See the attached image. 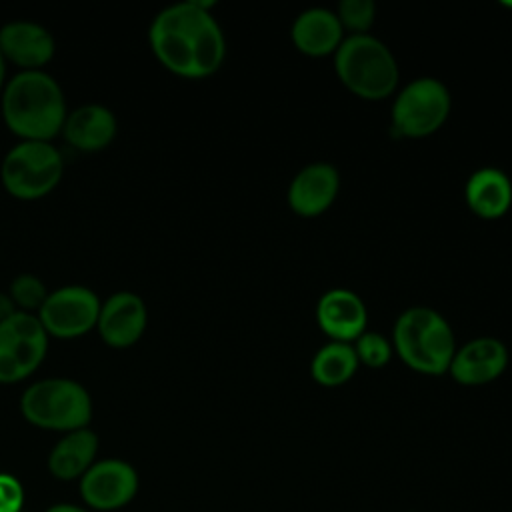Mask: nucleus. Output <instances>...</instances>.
Masks as SVG:
<instances>
[{
  "label": "nucleus",
  "instance_id": "nucleus-19",
  "mask_svg": "<svg viewBox=\"0 0 512 512\" xmlns=\"http://www.w3.org/2000/svg\"><path fill=\"white\" fill-rule=\"evenodd\" d=\"M464 196L468 208L480 218H500L512 204V184L502 170L480 168L470 174Z\"/></svg>",
  "mask_w": 512,
  "mask_h": 512
},
{
  "label": "nucleus",
  "instance_id": "nucleus-18",
  "mask_svg": "<svg viewBox=\"0 0 512 512\" xmlns=\"http://www.w3.org/2000/svg\"><path fill=\"white\" fill-rule=\"evenodd\" d=\"M98 436L90 428L66 432L48 454V470L58 480H76L96 462Z\"/></svg>",
  "mask_w": 512,
  "mask_h": 512
},
{
  "label": "nucleus",
  "instance_id": "nucleus-17",
  "mask_svg": "<svg viewBox=\"0 0 512 512\" xmlns=\"http://www.w3.org/2000/svg\"><path fill=\"white\" fill-rule=\"evenodd\" d=\"M338 16L326 8H308L292 24L294 46L308 56H326L336 52L344 40Z\"/></svg>",
  "mask_w": 512,
  "mask_h": 512
},
{
  "label": "nucleus",
  "instance_id": "nucleus-10",
  "mask_svg": "<svg viewBox=\"0 0 512 512\" xmlns=\"http://www.w3.org/2000/svg\"><path fill=\"white\" fill-rule=\"evenodd\" d=\"M138 492V474L120 458L96 460L80 478V496L90 510L124 508Z\"/></svg>",
  "mask_w": 512,
  "mask_h": 512
},
{
  "label": "nucleus",
  "instance_id": "nucleus-25",
  "mask_svg": "<svg viewBox=\"0 0 512 512\" xmlns=\"http://www.w3.org/2000/svg\"><path fill=\"white\" fill-rule=\"evenodd\" d=\"M46 512H90L82 506H76V504H70V502H60V504H54L50 506Z\"/></svg>",
  "mask_w": 512,
  "mask_h": 512
},
{
  "label": "nucleus",
  "instance_id": "nucleus-28",
  "mask_svg": "<svg viewBox=\"0 0 512 512\" xmlns=\"http://www.w3.org/2000/svg\"><path fill=\"white\" fill-rule=\"evenodd\" d=\"M22 512H24V510H22Z\"/></svg>",
  "mask_w": 512,
  "mask_h": 512
},
{
  "label": "nucleus",
  "instance_id": "nucleus-23",
  "mask_svg": "<svg viewBox=\"0 0 512 512\" xmlns=\"http://www.w3.org/2000/svg\"><path fill=\"white\" fill-rule=\"evenodd\" d=\"M12 300L24 310V312H30L34 308H40L42 302L46 300L48 292L44 290L42 282L34 276H28V274H22L18 276L14 282H12Z\"/></svg>",
  "mask_w": 512,
  "mask_h": 512
},
{
  "label": "nucleus",
  "instance_id": "nucleus-11",
  "mask_svg": "<svg viewBox=\"0 0 512 512\" xmlns=\"http://www.w3.org/2000/svg\"><path fill=\"white\" fill-rule=\"evenodd\" d=\"M148 312L144 300L134 292H116L98 312V332L108 346L126 348L140 340L146 330Z\"/></svg>",
  "mask_w": 512,
  "mask_h": 512
},
{
  "label": "nucleus",
  "instance_id": "nucleus-13",
  "mask_svg": "<svg viewBox=\"0 0 512 512\" xmlns=\"http://www.w3.org/2000/svg\"><path fill=\"white\" fill-rule=\"evenodd\" d=\"M340 188L338 170L326 162H314L304 166L290 182L288 204L306 218L326 212Z\"/></svg>",
  "mask_w": 512,
  "mask_h": 512
},
{
  "label": "nucleus",
  "instance_id": "nucleus-1",
  "mask_svg": "<svg viewBox=\"0 0 512 512\" xmlns=\"http://www.w3.org/2000/svg\"><path fill=\"white\" fill-rule=\"evenodd\" d=\"M210 6L212 2L188 0L156 14L148 38L164 68L184 78H204L220 68L226 42Z\"/></svg>",
  "mask_w": 512,
  "mask_h": 512
},
{
  "label": "nucleus",
  "instance_id": "nucleus-20",
  "mask_svg": "<svg viewBox=\"0 0 512 512\" xmlns=\"http://www.w3.org/2000/svg\"><path fill=\"white\" fill-rule=\"evenodd\" d=\"M358 368V356L348 342H328L312 358V378L328 388L346 384Z\"/></svg>",
  "mask_w": 512,
  "mask_h": 512
},
{
  "label": "nucleus",
  "instance_id": "nucleus-21",
  "mask_svg": "<svg viewBox=\"0 0 512 512\" xmlns=\"http://www.w3.org/2000/svg\"><path fill=\"white\" fill-rule=\"evenodd\" d=\"M354 352L358 356V362H362L368 368H382L390 356H392V344L386 336L378 332H362L356 338Z\"/></svg>",
  "mask_w": 512,
  "mask_h": 512
},
{
  "label": "nucleus",
  "instance_id": "nucleus-9",
  "mask_svg": "<svg viewBox=\"0 0 512 512\" xmlns=\"http://www.w3.org/2000/svg\"><path fill=\"white\" fill-rule=\"evenodd\" d=\"M100 300L86 286H64L46 296L38 308V320L46 334L56 338H78L98 322Z\"/></svg>",
  "mask_w": 512,
  "mask_h": 512
},
{
  "label": "nucleus",
  "instance_id": "nucleus-22",
  "mask_svg": "<svg viewBox=\"0 0 512 512\" xmlns=\"http://www.w3.org/2000/svg\"><path fill=\"white\" fill-rule=\"evenodd\" d=\"M336 16L342 28H348L354 34H366L374 22L376 6L372 0H344L338 4Z\"/></svg>",
  "mask_w": 512,
  "mask_h": 512
},
{
  "label": "nucleus",
  "instance_id": "nucleus-4",
  "mask_svg": "<svg viewBox=\"0 0 512 512\" xmlns=\"http://www.w3.org/2000/svg\"><path fill=\"white\" fill-rule=\"evenodd\" d=\"M340 82L364 100H382L398 84V64L390 48L370 34H350L334 52Z\"/></svg>",
  "mask_w": 512,
  "mask_h": 512
},
{
  "label": "nucleus",
  "instance_id": "nucleus-16",
  "mask_svg": "<svg viewBox=\"0 0 512 512\" xmlns=\"http://www.w3.org/2000/svg\"><path fill=\"white\" fill-rule=\"evenodd\" d=\"M62 132L66 142L76 150L96 152L114 140L116 118L106 106L86 104L66 114Z\"/></svg>",
  "mask_w": 512,
  "mask_h": 512
},
{
  "label": "nucleus",
  "instance_id": "nucleus-14",
  "mask_svg": "<svg viewBox=\"0 0 512 512\" xmlns=\"http://www.w3.org/2000/svg\"><path fill=\"white\" fill-rule=\"evenodd\" d=\"M0 54L22 70H40L54 56V38L36 22H8L0 28Z\"/></svg>",
  "mask_w": 512,
  "mask_h": 512
},
{
  "label": "nucleus",
  "instance_id": "nucleus-26",
  "mask_svg": "<svg viewBox=\"0 0 512 512\" xmlns=\"http://www.w3.org/2000/svg\"><path fill=\"white\" fill-rule=\"evenodd\" d=\"M4 90V58L0 54V92Z\"/></svg>",
  "mask_w": 512,
  "mask_h": 512
},
{
  "label": "nucleus",
  "instance_id": "nucleus-12",
  "mask_svg": "<svg viewBox=\"0 0 512 512\" xmlns=\"http://www.w3.org/2000/svg\"><path fill=\"white\" fill-rule=\"evenodd\" d=\"M508 364L506 346L492 336H480L456 348L448 372L464 386L488 384L498 378Z\"/></svg>",
  "mask_w": 512,
  "mask_h": 512
},
{
  "label": "nucleus",
  "instance_id": "nucleus-7",
  "mask_svg": "<svg viewBox=\"0 0 512 512\" xmlns=\"http://www.w3.org/2000/svg\"><path fill=\"white\" fill-rule=\"evenodd\" d=\"M450 92L430 76L416 78L396 96L392 106V128L406 138L434 134L448 118Z\"/></svg>",
  "mask_w": 512,
  "mask_h": 512
},
{
  "label": "nucleus",
  "instance_id": "nucleus-6",
  "mask_svg": "<svg viewBox=\"0 0 512 512\" xmlns=\"http://www.w3.org/2000/svg\"><path fill=\"white\" fill-rule=\"evenodd\" d=\"M64 174L58 148L42 140H22L2 160L4 188L20 200H36L56 188Z\"/></svg>",
  "mask_w": 512,
  "mask_h": 512
},
{
  "label": "nucleus",
  "instance_id": "nucleus-15",
  "mask_svg": "<svg viewBox=\"0 0 512 512\" xmlns=\"http://www.w3.org/2000/svg\"><path fill=\"white\" fill-rule=\"evenodd\" d=\"M320 328L336 342H352L366 328V306L348 288H332L322 294L316 306Z\"/></svg>",
  "mask_w": 512,
  "mask_h": 512
},
{
  "label": "nucleus",
  "instance_id": "nucleus-2",
  "mask_svg": "<svg viewBox=\"0 0 512 512\" xmlns=\"http://www.w3.org/2000/svg\"><path fill=\"white\" fill-rule=\"evenodd\" d=\"M2 116L22 140L48 142L66 120L62 88L42 70H22L2 90Z\"/></svg>",
  "mask_w": 512,
  "mask_h": 512
},
{
  "label": "nucleus",
  "instance_id": "nucleus-5",
  "mask_svg": "<svg viewBox=\"0 0 512 512\" xmlns=\"http://www.w3.org/2000/svg\"><path fill=\"white\" fill-rule=\"evenodd\" d=\"M20 410L32 426L72 432L88 426L92 418V400L86 388L76 380L46 378L24 390Z\"/></svg>",
  "mask_w": 512,
  "mask_h": 512
},
{
  "label": "nucleus",
  "instance_id": "nucleus-24",
  "mask_svg": "<svg viewBox=\"0 0 512 512\" xmlns=\"http://www.w3.org/2000/svg\"><path fill=\"white\" fill-rule=\"evenodd\" d=\"M24 488L20 480L8 472H0V512H22Z\"/></svg>",
  "mask_w": 512,
  "mask_h": 512
},
{
  "label": "nucleus",
  "instance_id": "nucleus-27",
  "mask_svg": "<svg viewBox=\"0 0 512 512\" xmlns=\"http://www.w3.org/2000/svg\"><path fill=\"white\" fill-rule=\"evenodd\" d=\"M406 512H418V510H406Z\"/></svg>",
  "mask_w": 512,
  "mask_h": 512
},
{
  "label": "nucleus",
  "instance_id": "nucleus-8",
  "mask_svg": "<svg viewBox=\"0 0 512 512\" xmlns=\"http://www.w3.org/2000/svg\"><path fill=\"white\" fill-rule=\"evenodd\" d=\"M48 350V334L32 312L16 310L0 320V384L30 376Z\"/></svg>",
  "mask_w": 512,
  "mask_h": 512
},
{
  "label": "nucleus",
  "instance_id": "nucleus-3",
  "mask_svg": "<svg viewBox=\"0 0 512 512\" xmlns=\"http://www.w3.org/2000/svg\"><path fill=\"white\" fill-rule=\"evenodd\" d=\"M394 350L412 370L420 374H444L456 352L450 324L432 308L414 306L402 312L394 324Z\"/></svg>",
  "mask_w": 512,
  "mask_h": 512
}]
</instances>
